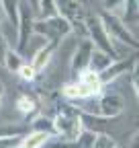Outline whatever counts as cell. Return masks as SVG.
Listing matches in <instances>:
<instances>
[{
  "instance_id": "27",
  "label": "cell",
  "mask_w": 139,
  "mask_h": 148,
  "mask_svg": "<svg viewBox=\"0 0 139 148\" xmlns=\"http://www.w3.org/2000/svg\"><path fill=\"white\" fill-rule=\"evenodd\" d=\"M25 2H27V4H29L33 10H37V0H25Z\"/></svg>"
},
{
  "instance_id": "17",
  "label": "cell",
  "mask_w": 139,
  "mask_h": 148,
  "mask_svg": "<svg viewBox=\"0 0 139 148\" xmlns=\"http://www.w3.org/2000/svg\"><path fill=\"white\" fill-rule=\"evenodd\" d=\"M25 62H27V60L23 58L19 51H16V47H10V51L6 53V58H4V68H6L8 72L16 74V72H19V68H21Z\"/></svg>"
},
{
  "instance_id": "1",
  "label": "cell",
  "mask_w": 139,
  "mask_h": 148,
  "mask_svg": "<svg viewBox=\"0 0 139 148\" xmlns=\"http://www.w3.org/2000/svg\"><path fill=\"white\" fill-rule=\"evenodd\" d=\"M53 119L55 138H61L65 142H74L82 134V121H80V107L72 103H57Z\"/></svg>"
},
{
  "instance_id": "8",
  "label": "cell",
  "mask_w": 139,
  "mask_h": 148,
  "mask_svg": "<svg viewBox=\"0 0 139 148\" xmlns=\"http://www.w3.org/2000/svg\"><path fill=\"white\" fill-rule=\"evenodd\" d=\"M94 53V45L90 39H80L74 53H72V60H70V70H72L74 74L90 68V58Z\"/></svg>"
},
{
  "instance_id": "15",
  "label": "cell",
  "mask_w": 139,
  "mask_h": 148,
  "mask_svg": "<svg viewBox=\"0 0 139 148\" xmlns=\"http://www.w3.org/2000/svg\"><path fill=\"white\" fill-rule=\"evenodd\" d=\"M115 60L113 58H109L107 53H102V51H98V49H94V53H92V58H90V70H94V72H104L111 64H113Z\"/></svg>"
},
{
  "instance_id": "19",
  "label": "cell",
  "mask_w": 139,
  "mask_h": 148,
  "mask_svg": "<svg viewBox=\"0 0 139 148\" xmlns=\"http://www.w3.org/2000/svg\"><path fill=\"white\" fill-rule=\"evenodd\" d=\"M33 132H45L49 136L55 138V130H53V119L51 117H45V115H37V119H33V125H31Z\"/></svg>"
},
{
  "instance_id": "16",
  "label": "cell",
  "mask_w": 139,
  "mask_h": 148,
  "mask_svg": "<svg viewBox=\"0 0 139 148\" xmlns=\"http://www.w3.org/2000/svg\"><path fill=\"white\" fill-rule=\"evenodd\" d=\"M14 105H16V109H19L23 115H31V113L37 111V99H35L33 95H19Z\"/></svg>"
},
{
  "instance_id": "18",
  "label": "cell",
  "mask_w": 139,
  "mask_h": 148,
  "mask_svg": "<svg viewBox=\"0 0 139 148\" xmlns=\"http://www.w3.org/2000/svg\"><path fill=\"white\" fill-rule=\"evenodd\" d=\"M37 18L43 21V18H51L55 16L57 10H55V0H37Z\"/></svg>"
},
{
  "instance_id": "24",
  "label": "cell",
  "mask_w": 139,
  "mask_h": 148,
  "mask_svg": "<svg viewBox=\"0 0 139 148\" xmlns=\"http://www.w3.org/2000/svg\"><path fill=\"white\" fill-rule=\"evenodd\" d=\"M8 51H10V41L4 37V33L0 31V66H4V58H6Z\"/></svg>"
},
{
  "instance_id": "4",
  "label": "cell",
  "mask_w": 139,
  "mask_h": 148,
  "mask_svg": "<svg viewBox=\"0 0 139 148\" xmlns=\"http://www.w3.org/2000/svg\"><path fill=\"white\" fill-rule=\"evenodd\" d=\"M123 109H125V99L119 92H107V95L96 97L94 103H90L88 107H84L80 111L86 115H94L98 119H113L123 113Z\"/></svg>"
},
{
  "instance_id": "5",
  "label": "cell",
  "mask_w": 139,
  "mask_h": 148,
  "mask_svg": "<svg viewBox=\"0 0 139 148\" xmlns=\"http://www.w3.org/2000/svg\"><path fill=\"white\" fill-rule=\"evenodd\" d=\"M100 21L104 25V29H107L109 37L113 39V43L121 41V43H125L127 47L131 49H139V39L133 35V31L129 29V25H125L123 21H121V16L119 14H113V12H100Z\"/></svg>"
},
{
  "instance_id": "23",
  "label": "cell",
  "mask_w": 139,
  "mask_h": 148,
  "mask_svg": "<svg viewBox=\"0 0 139 148\" xmlns=\"http://www.w3.org/2000/svg\"><path fill=\"white\" fill-rule=\"evenodd\" d=\"M23 136H10V138H0V148H21Z\"/></svg>"
},
{
  "instance_id": "22",
  "label": "cell",
  "mask_w": 139,
  "mask_h": 148,
  "mask_svg": "<svg viewBox=\"0 0 139 148\" xmlns=\"http://www.w3.org/2000/svg\"><path fill=\"white\" fill-rule=\"evenodd\" d=\"M129 76H131V86H133V92H135V97L139 101V56L135 58V64L129 72Z\"/></svg>"
},
{
  "instance_id": "7",
  "label": "cell",
  "mask_w": 139,
  "mask_h": 148,
  "mask_svg": "<svg viewBox=\"0 0 139 148\" xmlns=\"http://www.w3.org/2000/svg\"><path fill=\"white\" fill-rule=\"evenodd\" d=\"M35 10L25 2V0H21V4H19V27H16V51H19L23 56L29 39H31V35H33V23H35Z\"/></svg>"
},
{
  "instance_id": "13",
  "label": "cell",
  "mask_w": 139,
  "mask_h": 148,
  "mask_svg": "<svg viewBox=\"0 0 139 148\" xmlns=\"http://www.w3.org/2000/svg\"><path fill=\"white\" fill-rule=\"evenodd\" d=\"M51 138H53V136H49L45 132H33V130H31L29 134H23L21 148H45Z\"/></svg>"
},
{
  "instance_id": "26",
  "label": "cell",
  "mask_w": 139,
  "mask_h": 148,
  "mask_svg": "<svg viewBox=\"0 0 139 148\" xmlns=\"http://www.w3.org/2000/svg\"><path fill=\"white\" fill-rule=\"evenodd\" d=\"M129 148H139V132H137V136L133 138V142L129 144Z\"/></svg>"
},
{
  "instance_id": "9",
  "label": "cell",
  "mask_w": 139,
  "mask_h": 148,
  "mask_svg": "<svg viewBox=\"0 0 139 148\" xmlns=\"http://www.w3.org/2000/svg\"><path fill=\"white\" fill-rule=\"evenodd\" d=\"M59 45H61L59 41H45L37 51L31 56V60H27V62L35 68V72H37V74H41V72L51 64V60H53V56H55V51H57Z\"/></svg>"
},
{
  "instance_id": "20",
  "label": "cell",
  "mask_w": 139,
  "mask_h": 148,
  "mask_svg": "<svg viewBox=\"0 0 139 148\" xmlns=\"http://www.w3.org/2000/svg\"><path fill=\"white\" fill-rule=\"evenodd\" d=\"M115 146H117V140L104 132H98L94 138V144H92V148H115Z\"/></svg>"
},
{
  "instance_id": "21",
  "label": "cell",
  "mask_w": 139,
  "mask_h": 148,
  "mask_svg": "<svg viewBox=\"0 0 139 148\" xmlns=\"http://www.w3.org/2000/svg\"><path fill=\"white\" fill-rule=\"evenodd\" d=\"M16 74H19V78L25 80V82H33L35 78H37V72H35V68H33L29 62H25V64L19 68V72H16Z\"/></svg>"
},
{
  "instance_id": "12",
  "label": "cell",
  "mask_w": 139,
  "mask_h": 148,
  "mask_svg": "<svg viewBox=\"0 0 139 148\" xmlns=\"http://www.w3.org/2000/svg\"><path fill=\"white\" fill-rule=\"evenodd\" d=\"M76 80H80L82 84H86L90 90H94L96 92V97H100L102 95V82H100V74L98 72H94V70H90V68H86V70H82V72H78L76 74Z\"/></svg>"
},
{
  "instance_id": "14",
  "label": "cell",
  "mask_w": 139,
  "mask_h": 148,
  "mask_svg": "<svg viewBox=\"0 0 139 148\" xmlns=\"http://www.w3.org/2000/svg\"><path fill=\"white\" fill-rule=\"evenodd\" d=\"M19 4H21V0H0L2 14L14 29L19 27Z\"/></svg>"
},
{
  "instance_id": "28",
  "label": "cell",
  "mask_w": 139,
  "mask_h": 148,
  "mask_svg": "<svg viewBox=\"0 0 139 148\" xmlns=\"http://www.w3.org/2000/svg\"><path fill=\"white\" fill-rule=\"evenodd\" d=\"M2 18H4V14H2V6H0V23H2Z\"/></svg>"
},
{
  "instance_id": "6",
  "label": "cell",
  "mask_w": 139,
  "mask_h": 148,
  "mask_svg": "<svg viewBox=\"0 0 139 148\" xmlns=\"http://www.w3.org/2000/svg\"><path fill=\"white\" fill-rule=\"evenodd\" d=\"M33 33L43 37V39L47 41H63L65 37L72 35V27H70L67 21H63V18L59 14L51 16V18H43V21H39V18H35L33 23Z\"/></svg>"
},
{
  "instance_id": "25",
  "label": "cell",
  "mask_w": 139,
  "mask_h": 148,
  "mask_svg": "<svg viewBox=\"0 0 139 148\" xmlns=\"http://www.w3.org/2000/svg\"><path fill=\"white\" fill-rule=\"evenodd\" d=\"M4 97H6V86H4V82H2V80H0V105H2Z\"/></svg>"
},
{
  "instance_id": "3",
  "label": "cell",
  "mask_w": 139,
  "mask_h": 148,
  "mask_svg": "<svg viewBox=\"0 0 139 148\" xmlns=\"http://www.w3.org/2000/svg\"><path fill=\"white\" fill-rule=\"evenodd\" d=\"M55 10L63 21L70 23L72 27V35H76L78 39H88V33H86V8L82 6V2L78 0H55Z\"/></svg>"
},
{
  "instance_id": "11",
  "label": "cell",
  "mask_w": 139,
  "mask_h": 148,
  "mask_svg": "<svg viewBox=\"0 0 139 148\" xmlns=\"http://www.w3.org/2000/svg\"><path fill=\"white\" fill-rule=\"evenodd\" d=\"M61 95L67 101H90V99H96V92L90 90L86 84H82L80 80H74V82L63 84L61 86Z\"/></svg>"
},
{
  "instance_id": "2",
  "label": "cell",
  "mask_w": 139,
  "mask_h": 148,
  "mask_svg": "<svg viewBox=\"0 0 139 148\" xmlns=\"http://www.w3.org/2000/svg\"><path fill=\"white\" fill-rule=\"evenodd\" d=\"M84 25H86V33H88V39L92 41L94 49L107 53L109 58H113V60H121L119 51H117V43H113V39L109 37L107 29H104L100 16L96 12H86Z\"/></svg>"
},
{
  "instance_id": "10",
  "label": "cell",
  "mask_w": 139,
  "mask_h": 148,
  "mask_svg": "<svg viewBox=\"0 0 139 148\" xmlns=\"http://www.w3.org/2000/svg\"><path fill=\"white\" fill-rule=\"evenodd\" d=\"M135 64V58H121V60H115L104 72H100V82L102 86L111 84L113 80H117L119 76H123V74H129L131 68Z\"/></svg>"
}]
</instances>
